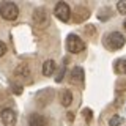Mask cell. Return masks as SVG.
<instances>
[{"label": "cell", "instance_id": "1", "mask_svg": "<svg viewBox=\"0 0 126 126\" xmlns=\"http://www.w3.org/2000/svg\"><path fill=\"white\" fill-rule=\"evenodd\" d=\"M125 43H126V39H125V36L120 33V32H110L107 36H106V39H104V44L107 46L110 50L121 49V47L125 46Z\"/></svg>", "mask_w": 126, "mask_h": 126}, {"label": "cell", "instance_id": "2", "mask_svg": "<svg viewBox=\"0 0 126 126\" xmlns=\"http://www.w3.org/2000/svg\"><path fill=\"white\" fill-rule=\"evenodd\" d=\"M0 14H2V17L6 19V21H14L19 16V8L13 2H5V3L0 5Z\"/></svg>", "mask_w": 126, "mask_h": 126}, {"label": "cell", "instance_id": "3", "mask_svg": "<svg viewBox=\"0 0 126 126\" xmlns=\"http://www.w3.org/2000/svg\"><path fill=\"white\" fill-rule=\"evenodd\" d=\"M66 49L71 54H79L85 49V43L77 35H68V38H66Z\"/></svg>", "mask_w": 126, "mask_h": 126}, {"label": "cell", "instance_id": "4", "mask_svg": "<svg viewBox=\"0 0 126 126\" xmlns=\"http://www.w3.org/2000/svg\"><path fill=\"white\" fill-rule=\"evenodd\" d=\"M49 21H50V17H49V14H47V11L44 8H36L33 11V22L36 27L44 29V27L49 25Z\"/></svg>", "mask_w": 126, "mask_h": 126}, {"label": "cell", "instance_id": "5", "mask_svg": "<svg viewBox=\"0 0 126 126\" xmlns=\"http://www.w3.org/2000/svg\"><path fill=\"white\" fill-rule=\"evenodd\" d=\"M54 14L57 16L60 21L66 22V21H69V19H71V8H69L68 3H65V2H58L57 5H55Z\"/></svg>", "mask_w": 126, "mask_h": 126}, {"label": "cell", "instance_id": "6", "mask_svg": "<svg viewBox=\"0 0 126 126\" xmlns=\"http://www.w3.org/2000/svg\"><path fill=\"white\" fill-rule=\"evenodd\" d=\"M52 99H54V90H50V88H44L36 94V104L39 106H46Z\"/></svg>", "mask_w": 126, "mask_h": 126}, {"label": "cell", "instance_id": "7", "mask_svg": "<svg viewBox=\"0 0 126 126\" xmlns=\"http://www.w3.org/2000/svg\"><path fill=\"white\" fill-rule=\"evenodd\" d=\"M90 16V10L85 6H76V10H74V22H84L85 19H88Z\"/></svg>", "mask_w": 126, "mask_h": 126}, {"label": "cell", "instance_id": "8", "mask_svg": "<svg viewBox=\"0 0 126 126\" xmlns=\"http://www.w3.org/2000/svg\"><path fill=\"white\" fill-rule=\"evenodd\" d=\"M30 126H47V118L41 113H32L29 118Z\"/></svg>", "mask_w": 126, "mask_h": 126}, {"label": "cell", "instance_id": "9", "mask_svg": "<svg viewBox=\"0 0 126 126\" xmlns=\"http://www.w3.org/2000/svg\"><path fill=\"white\" fill-rule=\"evenodd\" d=\"M0 115H2V121L5 125H13L16 121V118H17V117H16V112L13 109H3Z\"/></svg>", "mask_w": 126, "mask_h": 126}, {"label": "cell", "instance_id": "10", "mask_svg": "<svg viewBox=\"0 0 126 126\" xmlns=\"http://www.w3.org/2000/svg\"><path fill=\"white\" fill-rule=\"evenodd\" d=\"M71 84H80L82 80H84V69L80 68V66H76V68H73V71H71Z\"/></svg>", "mask_w": 126, "mask_h": 126}, {"label": "cell", "instance_id": "11", "mask_svg": "<svg viewBox=\"0 0 126 126\" xmlns=\"http://www.w3.org/2000/svg\"><path fill=\"white\" fill-rule=\"evenodd\" d=\"M60 102L65 107H68L71 102H73V94H71L69 90H62L60 92Z\"/></svg>", "mask_w": 126, "mask_h": 126}, {"label": "cell", "instance_id": "12", "mask_svg": "<svg viewBox=\"0 0 126 126\" xmlns=\"http://www.w3.org/2000/svg\"><path fill=\"white\" fill-rule=\"evenodd\" d=\"M55 71V62L54 60H46L43 63V74L44 76H52Z\"/></svg>", "mask_w": 126, "mask_h": 126}, {"label": "cell", "instance_id": "13", "mask_svg": "<svg viewBox=\"0 0 126 126\" xmlns=\"http://www.w3.org/2000/svg\"><path fill=\"white\" fill-rule=\"evenodd\" d=\"M115 73L126 74V60H125V58H120V60L115 62Z\"/></svg>", "mask_w": 126, "mask_h": 126}, {"label": "cell", "instance_id": "14", "mask_svg": "<svg viewBox=\"0 0 126 126\" xmlns=\"http://www.w3.org/2000/svg\"><path fill=\"white\" fill-rule=\"evenodd\" d=\"M121 123H123V118L118 117V115H113V117L109 120V126H120Z\"/></svg>", "mask_w": 126, "mask_h": 126}, {"label": "cell", "instance_id": "15", "mask_svg": "<svg viewBox=\"0 0 126 126\" xmlns=\"http://www.w3.org/2000/svg\"><path fill=\"white\" fill-rule=\"evenodd\" d=\"M65 69H66V65H65V60H63V65L60 66V69H58V73H57V77H55V80H57V82H62V80H63Z\"/></svg>", "mask_w": 126, "mask_h": 126}, {"label": "cell", "instance_id": "16", "mask_svg": "<svg viewBox=\"0 0 126 126\" xmlns=\"http://www.w3.org/2000/svg\"><path fill=\"white\" fill-rule=\"evenodd\" d=\"M82 115H84V118H85L87 123H90V121L93 120V112H92V109H84V110H82Z\"/></svg>", "mask_w": 126, "mask_h": 126}, {"label": "cell", "instance_id": "17", "mask_svg": "<svg viewBox=\"0 0 126 126\" xmlns=\"http://www.w3.org/2000/svg\"><path fill=\"white\" fill-rule=\"evenodd\" d=\"M117 11L120 14H126V2H118L117 3Z\"/></svg>", "mask_w": 126, "mask_h": 126}, {"label": "cell", "instance_id": "18", "mask_svg": "<svg viewBox=\"0 0 126 126\" xmlns=\"http://www.w3.org/2000/svg\"><path fill=\"white\" fill-rule=\"evenodd\" d=\"M11 90H13V93H16V94H21L22 93V87L17 85V84H11Z\"/></svg>", "mask_w": 126, "mask_h": 126}, {"label": "cell", "instance_id": "19", "mask_svg": "<svg viewBox=\"0 0 126 126\" xmlns=\"http://www.w3.org/2000/svg\"><path fill=\"white\" fill-rule=\"evenodd\" d=\"M5 52H6V44L3 41H0V57H2V55H5Z\"/></svg>", "mask_w": 126, "mask_h": 126}, {"label": "cell", "instance_id": "20", "mask_svg": "<svg viewBox=\"0 0 126 126\" xmlns=\"http://www.w3.org/2000/svg\"><path fill=\"white\" fill-rule=\"evenodd\" d=\"M85 33H87V35H90V33L94 35V29H93V25H87V27H85Z\"/></svg>", "mask_w": 126, "mask_h": 126}, {"label": "cell", "instance_id": "21", "mask_svg": "<svg viewBox=\"0 0 126 126\" xmlns=\"http://www.w3.org/2000/svg\"><path fill=\"white\" fill-rule=\"evenodd\" d=\"M73 115H74V113H71V112H69V113H68V120H69V121H71V120H73V118H74V117H73Z\"/></svg>", "mask_w": 126, "mask_h": 126}, {"label": "cell", "instance_id": "22", "mask_svg": "<svg viewBox=\"0 0 126 126\" xmlns=\"http://www.w3.org/2000/svg\"><path fill=\"white\" fill-rule=\"evenodd\" d=\"M123 25H125V30H126V19H125V22H123Z\"/></svg>", "mask_w": 126, "mask_h": 126}]
</instances>
